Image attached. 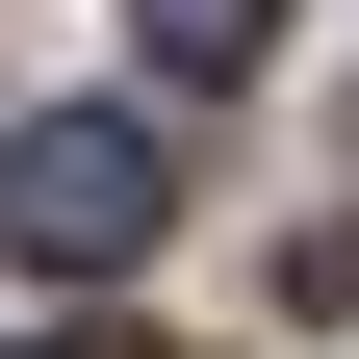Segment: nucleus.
I'll use <instances>...</instances> for the list:
<instances>
[{"instance_id":"obj_1","label":"nucleus","mask_w":359,"mask_h":359,"mask_svg":"<svg viewBox=\"0 0 359 359\" xmlns=\"http://www.w3.org/2000/svg\"><path fill=\"white\" fill-rule=\"evenodd\" d=\"M154 128L128 103H26L0 128V257H26V283H128V257H154Z\"/></svg>"},{"instance_id":"obj_2","label":"nucleus","mask_w":359,"mask_h":359,"mask_svg":"<svg viewBox=\"0 0 359 359\" xmlns=\"http://www.w3.org/2000/svg\"><path fill=\"white\" fill-rule=\"evenodd\" d=\"M128 52H154V77H257V52H283V0H128Z\"/></svg>"},{"instance_id":"obj_3","label":"nucleus","mask_w":359,"mask_h":359,"mask_svg":"<svg viewBox=\"0 0 359 359\" xmlns=\"http://www.w3.org/2000/svg\"><path fill=\"white\" fill-rule=\"evenodd\" d=\"M26 359H154V334H26Z\"/></svg>"}]
</instances>
